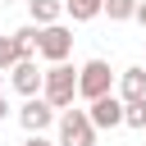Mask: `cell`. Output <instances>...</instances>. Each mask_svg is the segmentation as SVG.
Segmentation results:
<instances>
[{"label": "cell", "mask_w": 146, "mask_h": 146, "mask_svg": "<svg viewBox=\"0 0 146 146\" xmlns=\"http://www.w3.org/2000/svg\"><path fill=\"white\" fill-rule=\"evenodd\" d=\"M137 5H141V0H105V14H110L114 23H123V18H137Z\"/></svg>", "instance_id": "cell-12"}, {"label": "cell", "mask_w": 146, "mask_h": 146, "mask_svg": "<svg viewBox=\"0 0 146 146\" xmlns=\"http://www.w3.org/2000/svg\"><path fill=\"white\" fill-rule=\"evenodd\" d=\"M87 114H91V123H96V128H119V123H123V96H114V91H110V96L91 100V110H87Z\"/></svg>", "instance_id": "cell-7"}, {"label": "cell", "mask_w": 146, "mask_h": 146, "mask_svg": "<svg viewBox=\"0 0 146 146\" xmlns=\"http://www.w3.org/2000/svg\"><path fill=\"white\" fill-rule=\"evenodd\" d=\"M41 96H46L55 110H68L73 96H78V68H68L64 59L50 64V68H46V87H41Z\"/></svg>", "instance_id": "cell-1"}, {"label": "cell", "mask_w": 146, "mask_h": 146, "mask_svg": "<svg viewBox=\"0 0 146 146\" xmlns=\"http://www.w3.org/2000/svg\"><path fill=\"white\" fill-rule=\"evenodd\" d=\"M9 82H14V91H23V96H41L46 68H36V59H18V64L9 68Z\"/></svg>", "instance_id": "cell-6"}, {"label": "cell", "mask_w": 146, "mask_h": 146, "mask_svg": "<svg viewBox=\"0 0 146 146\" xmlns=\"http://www.w3.org/2000/svg\"><path fill=\"white\" fill-rule=\"evenodd\" d=\"M18 123H23V132H46L55 123V105L46 96H27V105L18 110Z\"/></svg>", "instance_id": "cell-5"}, {"label": "cell", "mask_w": 146, "mask_h": 146, "mask_svg": "<svg viewBox=\"0 0 146 146\" xmlns=\"http://www.w3.org/2000/svg\"><path fill=\"white\" fill-rule=\"evenodd\" d=\"M119 96H123V100H141V96H146V64L123 68V78H119Z\"/></svg>", "instance_id": "cell-8"}, {"label": "cell", "mask_w": 146, "mask_h": 146, "mask_svg": "<svg viewBox=\"0 0 146 146\" xmlns=\"http://www.w3.org/2000/svg\"><path fill=\"white\" fill-rule=\"evenodd\" d=\"M68 50H73V32L64 23H46L41 36H36V55L46 64H59V59H68Z\"/></svg>", "instance_id": "cell-4"}, {"label": "cell", "mask_w": 146, "mask_h": 146, "mask_svg": "<svg viewBox=\"0 0 146 146\" xmlns=\"http://www.w3.org/2000/svg\"><path fill=\"white\" fill-rule=\"evenodd\" d=\"M14 64H18V46H14V32H9V36H0V73L14 68Z\"/></svg>", "instance_id": "cell-13"}, {"label": "cell", "mask_w": 146, "mask_h": 146, "mask_svg": "<svg viewBox=\"0 0 146 146\" xmlns=\"http://www.w3.org/2000/svg\"><path fill=\"white\" fill-rule=\"evenodd\" d=\"M27 14H32V23H59V14H68L64 9V0H27Z\"/></svg>", "instance_id": "cell-9"}, {"label": "cell", "mask_w": 146, "mask_h": 146, "mask_svg": "<svg viewBox=\"0 0 146 146\" xmlns=\"http://www.w3.org/2000/svg\"><path fill=\"white\" fill-rule=\"evenodd\" d=\"M110 91H114L110 64H105V59H87V64L78 68V96H82V100H100V96H110Z\"/></svg>", "instance_id": "cell-3"}, {"label": "cell", "mask_w": 146, "mask_h": 146, "mask_svg": "<svg viewBox=\"0 0 146 146\" xmlns=\"http://www.w3.org/2000/svg\"><path fill=\"white\" fill-rule=\"evenodd\" d=\"M64 9L73 14V23H91L96 14H105V0H64Z\"/></svg>", "instance_id": "cell-10"}, {"label": "cell", "mask_w": 146, "mask_h": 146, "mask_svg": "<svg viewBox=\"0 0 146 146\" xmlns=\"http://www.w3.org/2000/svg\"><path fill=\"white\" fill-rule=\"evenodd\" d=\"M137 23H141V27H146V0H141V5H137Z\"/></svg>", "instance_id": "cell-16"}, {"label": "cell", "mask_w": 146, "mask_h": 146, "mask_svg": "<svg viewBox=\"0 0 146 146\" xmlns=\"http://www.w3.org/2000/svg\"><path fill=\"white\" fill-rule=\"evenodd\" d=\"M23 146H55V141H46L41 132H27V141H23Z\"/></svg>", "instance_id": "cell-14"}, {"label": "cell", "mask_w": 146, "mask_h": 146, "mask_svg": "<svg viewBox=\"0 0 146 146\" xmlns=\"http://www.w3.org/2000/svg\"><path fill=\"white\" fill-rule=\"evenodd\" d=\"M123 123L146 132V96H141V100H123Z\"/></svg>", "instance_id": "cell-11"}, {"label": "cell", "mask_w": 146, "mask_h": 146, "mask_svg": "<svg viewBox=\"0 0 146 146\" xmlns=\"http://www.w3.org/2000/svg\"><path fill=\"white\" fill-rule=\"evenodd\" d=\"M96 123H91V114L87 110H64L59 114V146H96Z\"/></svg>", "instance_id": "cell-2"}, {"label": "cell", "mask_w": 146, "mask_h": 146, "mask_svg": "<svg viewBox=\"0 0 146 146\" xmlns=\"http://www.w3.org/2000/svg\"><path fill=\"white\" fill-rule=\"evenodd\" d=\"M9 114V96H5V87H0V119Z\"/></svg>", "instance_id": "cell-15"}]
</instances>
